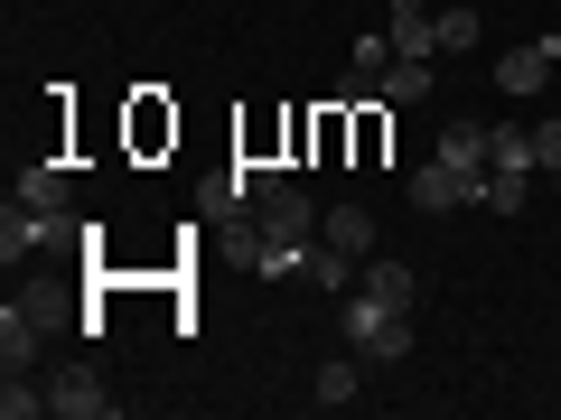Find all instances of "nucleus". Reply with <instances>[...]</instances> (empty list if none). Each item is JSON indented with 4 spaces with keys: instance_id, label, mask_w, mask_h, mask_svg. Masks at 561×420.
<instances>
[{
    "instance_id": "obj_2",
    "label": "nucleus",
    "mask_w": 561,
    "mask_h": 420,
    "mask_svg": "<svg viewBox=\"0 0 561 420\" xmlns=\"http://www.w3.org/2000/svg\"><path fill=\"white\" fill-rule=\"evenodd\" d=\"M337 327H346V355H356V364H402V355H412V318L383 308V300H365V290H346Z\"/></svg>"
},
{
    "instance_id": "obj_21",
    "label": "nucleus",
    "mask_w": 561,
    "mask_h": 420,
    "mask_svg": "<svg viewBox=\"0 0 561 420\" xmlns=\"http://www.w3.org/2000/svg\"><path fill=\"white\" fill-rule=\"evenodd\" d=\"M552 187H561V168H552Z\"/></svg>"
},
{
    "instance_id": "obj_10",
    "label": "nucleus",
    "mask_w": 561,
    "mask_h": 420,
    "mask_svg": "<svg viewBox=\"0 0 561 420\" xmlns=\"http://www.w3.org/2000/svg\"><path fill=\"white\" fill-rule=\"evenodd\" d=\"M319 234L337 243V253H356V261L375 253V215H365V206H328V224H319Z\"/></svg>"
},
{
    "instance_id": "obj_18",
    "label": "nucleus",
    "mask_w": 561,
    "mask_h": 420,
    "mask_svg": "<svg viewBox=\"0 0 561 420\" xmlns=\"http://www.w3.org/2000/svg\"><path fill=\"white\" fill-rule=\"evenodd\" d=\"M319 401H328V411H337V401H356V355L319 364Z\"/></svg>"
},
{
    "instance_id": "obj_7",
    "label": "nucleus",
    "mask_w": 561,
    "mask_h": 420,
    "mask_svg": "<svg viewBox=\"0 0 561 420\" xmlns=\"http://www.w3.org/2000/svg\"><path fill=\"white\" fill-rule=\"evenodd\" d=\"M38 327H47V308H0V364H10V374H28Z\"/></svg>"
},
{
    "instance_id": "obj_12",
    "label": "nucleus",
    "mask_w": 561,
    "mask_h": 420,
    "mask_svg": "<svg viewBox=\"0 0 561 420\" xmlns=\"http://www.w3.org/2000/svg\"><path fill=\"white\" fill-rule=\"evenodd\" d=\"M478 10H468V0H459V10H440V20H431V38H440V57H468V47H478Z\"/></svg>"
},
{
    "instance_id": "obj_15",
    "label": "nucleus",
    "mask_w": 561,
    "mask_h": 420,
    "mask_svg": "<svg viewBox=\"0 0 561 420\" xmlns=\"http://www.w3.org/2000/svg\"><path fill=\"white\" fill-rule=\"evenodd\" d=\"M431 94V57H393V75H383V103H421Z\"/></svg>"
},
{
    "instance_id": "obj_13",
    "label": "nucleus",
    "mask_w": 561,
    "mask_h": 420,
    "mask_svg": "<svg viewBox=\"0 0 561 420\" xmlns=\"http://www.w3.org/2000/svg\"><path fill=\"white\" fill-rule=\"evenodd\" d=\"M524 197H534V168H486V206L496 215H524Z\"/></svg>"
},
{
    "instance_id": "obj_1",
    "label": "nucleus",
    "mask_w": 561,
    "mask_h": 420,
    "mask_svg": "<svg viewBox=\"0 0 561 420\" xmlns=\"http://www.w3.org/2000/svg\"><path fill=\"white\" fill-rule=\"evenodd\" d=\"M309 234H319V215H309L300 187H262L253 224H243V261L280 280V271H300V261H309Z\"/></svg>"
},
{
    "instance_id": "obj_14",
    "label": "nucleus",
    "mask_w": 561,
    "mask_h": 420,
    "mask_svg": "<svg viewBox=\"0 0 561 420\" xmlns=\"http://www.w3.org/2000/svg\"><path fill=\"white\" fill-rule=\"evenodd\" d=\"M440 160H459V168H486V121H449V131H440Z\"/></svg>"
},
{
    "instance_id": "obj_16",
    "label": "nucleus",
    "mask_w": 561,
    "mask_h": 420,
    "mask_svg": "<svg viewBox=\"0 0 561 420\" xmlns=\"http://www.w3.org/2000/svg\"><path fill=\"white\" fill-rule=\"evenodd\" d=\"M38 411H47V393H38L28 374H10V383H0V420H38Z\"/></svg>"
},
{
    "instance_id": "obj_6",
    "label": "nucleus",
    "mask_w": 561,
    "mask_h": 420,
    "mask_svg": "<svg viewBox=\"0 0 561 420\" xmlns=\"http://www.w3.org/2000/svg\"><path fill=\"white\" fill-rule=\"evenodd\" d=\"M383 75H393V38H356V57H346V84H337V103H383Z\"/></svg>"
},
{
    "instance_id": "obj_3",
    "label": "nucleus",
    "mask_w": 561,
    "mask_h": 420,
    "mask_svg": "<svg viewBox=\"0 0 561 420\" xmlns=\"http://www.w3.org/2000/svg\"><path fill=\"white\" fill-rule=\"evenodd\" d=\"M468 197H486V168H459V160L412 168V206L421 215H449V206H468Z\"/></svg>"
},
{
    "instance_id": "obj_4",
    "label": "nucleus",
    "mask_w": 561,
    "mask_h": 420,
    "mask_svg": "<svg viewBox=\"0 0 561 420\" xmlns=\"http://www.w3.org/2000/svg\"><path fill=\"white\" fill-rule=\"evenodd\" d=\"M47 411L57 420H113V383H103L94 364H66V374L47 383Z\"/></svg>"
},
{
    "instance_id": "obj_17",
    "label": "nucleus",
    "mask_w": 561,
    "mask_h": 420,
    "mask_svg": "<svg viewBox=\"0 0 561 420\" xmlns=\"http://www.w3.org/2000/svg\"><path fill=\"white\" fill-rule=\"evenodd\" d=\"M393 57H440V38H431V10H421V20H393Z\"/></svg>"
},
{
    "instance_id": "obj_5",
    "label": "nucleus",
    "mask_w": 561,
    "mask_h": 420,
    "mask_svg": "<svg viewBox=\"0 0 561 420\" xmlns=\"http://www.w3.org/2000/svg\"><path fill=\"white\" fill-rule=\"evenodd\" d=\"M552 66H561V38L505 47V57H496V84H505V94H542V84H552Z\"/></svg>"
},
{
    "instance_id": "obj_11",
    "label": "nucleus",
    "mask_w": 561,
    "mask_h": 420,
    "mask_svg": "<svg viewBox=\"0 0 561 420\" xmlns=\"http://www.w3.org/2000/svg\"><path fill=\"white\" fill-rule=\"evenodd\" d=\"M20 197L38 206V215H66V168H57V160H38V168H20Z\"/></svg>"
},
{
    "instance_id": "obj_8",
    "label": "nucleus",
    "mask_w": 561,
    "mask_h": 420,
    "mask_svg": "<svg viewBox=\"0 0 561 420\" xmlns=\"http://www.w3.org/2000/svg\"><path fill=\"white\" fill-rule=\"evenodd\" d=\"M356 290H365V300H383V308H412V290H421V280L402 271V261H375V253H365V271H356Z\"/></svg>"
},
{
    "instance_id": "obj_20",
    "label": "nucleus",
    "mask_w": 561,
    "mask_h": 420,
    "mask_svg": "<svg viewBox=\"0 0 561 420\" xmlns=\"http://www.w3.org/2000/svg\"><path fill=\"white\" fill-rule=\"evenodd\" d=\"M421 10H431V0H393V20H421Z\"/></svg>"
},
{
    "instance_id": "obj_19",
    "label": "nucleus",
    "mask_w": 561,
    "mask_h": 420,
    "mask_svg": "<svg viewBox=\"0 0 561 420\" xmlns=\"http://www.w3.org/2000/svg\"><path fill=\"white\" fill-rule=\"evenodd\" d=\"M534 160H542V168H561V113H542V121H534Z\"/></svg>"
},
{
    "instance_id": "obj_9",
    "label": "nucleus",
    "mask_w": 561,
    "mask_h": 420,
    "mask_svg": "<svg viewBox=\"0 0 561 420\" xmlns=\"http://www.w3.org/2000/svg\"><path fill=\"white\" fill-rule=\"evenodd\" d=\"M300 271H309V280H319L328 300H346V290H356V271H365V261H356V253H337V243H319V253H309V261H300Z\"/></svg>"
}]
</instances>
